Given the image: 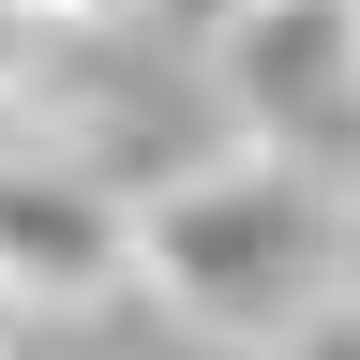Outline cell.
I'll use <instances>...</instances> for the list:
<instances>
[{"label": "cell", "mask_w": 360, "mask_h": 360, "mask_svg": "<svg viewBox=\"0 0 360 360\" xmlns=\"http://www.w3.org/2000/svg\"><path fill=\"white\" fill-rule=\"evenodd\" d=\"M135 285L225 345H285L345 300V180L300 150H225L135 195Z\"/></svg>", "instance_id": "6da1fadb"}, {"label": "cell", "mask_w": 360, "mask_h": 360, "mask_svg": "<svg viewBox=\"0 0 360 360\" xmlns=\"http://www.w3.org/2000/svg\"><path fill=\"white\" fill-rule=\"evenodd\" d=\"M225 90L255 150L330 165L360 135V0H225Z\"/></svg>", "instance_id": "7a4b0ae2"}, {"label": "cell", "mask_w": 360, "mask_h": 360, "mask_svg": "<svg viewBox=\"0 0 360 360\" xmlns=\"http://www.w3.org/2000/svg\"><path fill=\"white\" fill-rule=\"evenodd\" d=\"M105 285H135V195L0 150V300H105Z\"/></svg>", "instance_id": "3957f363"}, {"label": "cell", "mask_w": 360, "mask_h": 360, "mask_svg": "<svg viewBox=\"0 0 360 360\" xmlns=\"http://www.w3.org/2000/svg\"><path fill=\"white\" fill-rule=\"evenodd\" d=\"M270 360H360V300H330V315H315V330H285Z\"/></svg>", "instance_id": "277c9868"}, {"label": "cell", "mask_w": 360, "mask_h": 360, "mask_svg": "<svg viewBox=\"0 0 360 360\" xmlns=\"http://www.w3.org/2000/svg\"><path fill=\"white\" fill-rule=\"evenodd\" d=\"M15 15H45V30H120L135 0H15Z\"/></svg>", "instance_id": "5b68a950"}, {"label": "cell", "mask_w": 360, "mask_h": 360, "mask_svg": "<svg viewBox=\"0 0 360 360\" xmlns=\"http://www.w3.org/2000/svg\"><path fill=\"white\" fill-rule=\"evenodd\" d=\"M0 45H15V0H0Z\"/></svg>", "instance_id": "8992f818"}, {"label": "cell", "mask_w": 360, "mask_h": 360, "mask_svg": "<svg viewBox=\"0 0 360 360\" xmlns=\"http://www.w3.org/2000/svg\"><path fill=\"white\" fill-rule=\"evenodd\" d=\"M0 360H15V345H0Z\"/></svg>", "instance_id": "52a82bcc"}]
</instances>
